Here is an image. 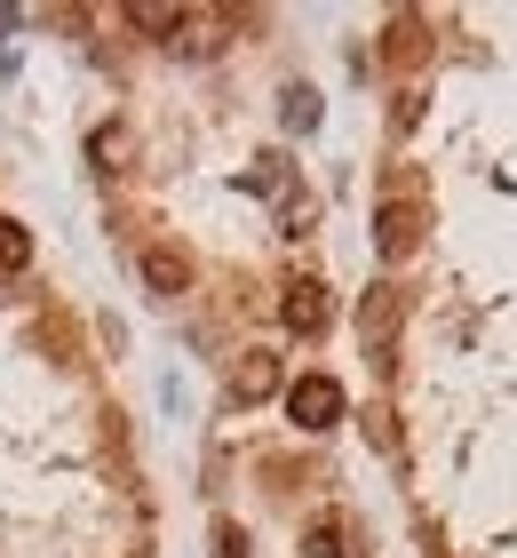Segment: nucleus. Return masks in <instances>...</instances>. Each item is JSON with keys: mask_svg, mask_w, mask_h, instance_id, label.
Masks as SVG:
<instances>
[{"mask_svg": "<svg viewBox=\"0 0 517 558\" xmlns=\"http://www.w3.org/2000/svg\"><path fill=\"white\" fill-rule=\"evenodd\" d=\"M279 319H287L295 336H319V327H327V288H310V279H303V288H287V303H279Z\"/></svg>", "mask_w": 517, "mask_h": 558, "instance_id": "3", "label": "nucleus"}, {"mask_svg": "<svg viewBox=\"0 0 517 558\" xmlns=\"http://www.w3.org/2000/svg\"><path fill=\"white\" fill-rule=\"evenodd\" d=\"M271 391H279V360H271V351H247L239 375H231V399L247 408V399H271Z\"/></svg>", "mask_w": 517, "mask_h": 558, "instance_id": "2", "label": "nucleus"}, {"mask_svg": "<svg viewBox=\"0 0 517 558\" xmlns=\"http://www.w3.org/2000/svg\"><path fill=\"white\" fill-rule=\"evenodd\" d=\"M136 24H144V33H175V24H184V9H136Z\"/></svg>", "mask_w": 517, "mask_h": 558, "instance_id": "9", "label": "nucleus"}, {"mask_svg": "<svg viewBox=\"0 0 517 558\" xmlns=\"http://www.w3.org/2000/svg\"><path fill=\"white\" fill-rule=\"evenodd\" d=\"M303 558H343V526L319 519V526H310V543H303Z\"/></svg>", "mask_w": 517, "mask_h": 558, "instance_id": "8", "label": "nucleus"}, {"mask_svg": "<svg viewBox=\"0 0 517 558\" xmlns=\"http://www.w3.org/2000/svg\"><path fill=\"white\" fill-rule=\"evenodd\" d=\"M287 120H295V129H310V120H319V96L295 88V96H287Z\"/></svg>", "mask_w": 517, "mask_h": 558, "instance_id": "10", "label": "nucleus"}, {"mask_svg": "<svg viewBox=\"0 0 517 558\" xmlns=\"http://www.w3.org/2000/svg\"><path fill=\"white\" fill-rule=\"evenodd\" d=\"M287 415L303 430H334L343 423V384H334V375H295L287 384Z\"/></svg>", "mask_w": 517, "mask_h": 558, "instance_id": "1", "label": "nucleus"}, {"mask_svg": "<svg viewBox=\"0 0 517 558\" xmlns=\"http://www.w3.org/2000/svg\"><path fill=\"white\" fill-rule=\"evenodd\" d=\"M24 264H33V232L16 216H0V271H24Z\"/></svg>", "mask_w": 517, "mask_h": 558, "instance_id": "5", "label": "nucleus"}, {"mask_svg": "<svg viewBox=\"0 0 517 558\" xmlns=\"http://www.w3.org/2000/svg\"><path fill=\"white\" fill-rule=\"evenodd\" d=\"M414 247V216L406 208H382V256H406Z\"/></svg>", "mask_w": 517, "mask_h": 558, "instance_id": "7", "label": "nucleus"}, {"mask_svg": "<svg viewBox=\"0 0 517 558\" xmlns=\"http://www.w3.org/2000/svg\"><path fill=\"white\" fill-rule=\"evenodd\" d=\"M391 319H398V303H391V288H374V295H367V312H358V327H367V336L382 343V336H391Z\"/></svg>", "mask_w": 517, "mask_h": 558, "instance_id": "6", "label": "nucleus"}, {"mask_svg": "<svg viewBox=\"0 0 517 558\" xmlns=\"http://www.w3.org/2000/svg\"><path fill=\"white\" fill-rule=\"evenodd\" d=\"M247 550V535H239V526H216V558H239Z\"/></svg>", "mask_w": 517, "mask_h": 558, "instance_id": "11", "label": "nucleus"}, {"mask_svg": "<svg viewBox=\"0 0 517 558\" xmlns=\"http://www.w3.org/2000/svg\"><path fill=\"white\" fill-rule=\"evenodd\" d=\"M144 279H151L160 295H184V288H192V264L175 256V247H151V256H144Z\"/></svg>", "mask_w": 517, "mask_h": 558, "instance_id": "4", "label": "nucleus"}]
</instances>
